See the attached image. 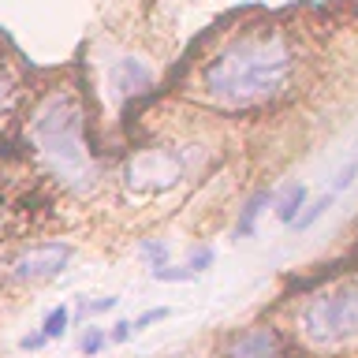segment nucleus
I'll list each match as a JSON object with an SVG mask.
<instances>
[{
	"instance_id": "1",
	"label": "nucleus",
	"mask_w": 358,
	"mask_h": 358,
	"mask_svg": "<svg viewBox=\"0 0 358 358\" xmlns=\"http://www.w3.org/2000/svg\"><path fill=\"white\" fill-rule=\"evenodd\" d=\"M295 56L276 34H246L235 38L201 67V90L228 108H250L273 101L287 86Z\"/></svg>"
},
{
	"instance_id": "2",
	"label": "nucleus",
	"mask_w": 358,
	"mask_h": 358,
	"mask_svg": "<svg viewBox=\"0 0 358 358\" xmlns=\"http://www.w3.org/2000/svg\"><path fill=\"white\" fill-rule=\"evenodd\" d=\"M30 138L60 183L75 190L94 183V161L86 150V116L71 94H52L34 108Z\"/></svg>"
},
{
	"instance_id": "3",
	"label": "nucleus",
	"mask_w": 358,
	"mask_h": 358,
	"mask_svg": "<svg viewBox=\"0 0 358 358\" xmlns=\"http://www.w3.org/2000/svg\"><path fill=\"white\" fill-rule=\"evenodd\" d=\"M299 329L317 347H340L358 336V280L321 287L306 299L299 313Z\"/></svg>"
},
{
	"instance_id": "4",
	"label": "nucleus",
	"mask_w": 358,
	"mask_h": 358,
	"mask_svg": "<svg viewBox=\"0 0 358 358\" xmlns=\"http://www.w3.org/2000/svg\"><path fill=\"white\" fill-rule=\"evenodd\" d=\"M67 262H71V246L67 243H38V246H27L19 250L15 257L8 262V280L11 284H45V280L60 276Z\"/></svg>"
},
{
	"instance_id": "5",
	"label": "nucleus",
	"mask_w": 358,
	"mask_h": 358,
	"mask_svg": "<svg viewBox=\"0 0 358 358\" xmlns=\"http://www.w3.org/2000/svg\"><path fill=\"white\" fill-rule=\"evenodd\" d=\"M127 187L142 190V194H161V190H172L179 179H183V161L168 150H150L138 153L127 164Z\"/></svg>"
},
{
	"instance_id": "6",
	"label": "nucleus",
	"mask_w": 358,
	"mask_h": 358,
	"mask_svg": "<svg viewBox=\"0 0 358 358\" xmlns=\"http://www.w3.org/2000/svg\"><path fill=\"white\" fill-rule=\"evenodd\" d=\"M231 358H284V340L276 329H250L231 343Z\"/></svg>"
},
{
	"instance_id": "7",
	"label": "nucleus",
	"mask_w": 358,
	"mask_h": 358,
	"mask_svg": "<svg viewBox=\"0 0 358 358\" xmlns=\"http://www.w3.org/2000/svg\"><path fill=\"white\" fill-rule=\"evenodd\" d=\"M112 86H116V94L127 101V97L153 86V67L142 64L138 56H127V60H120L116 67H112Z\"/></svg>"
},
{
	"instance_id": "8",
	"label": "nucleus",
	"mask_w": 358,
	"mask_h": 358,
	"mask_svg": "<svg viewBox=\"0 0 358 358\" xmlns=\"http://www.w3.org/2000/svg\"><path fill=\"white\" fill-rule=\"evenodd\" d=\"M273 201H276V194L268 187H262L257 194L246 198V206L239 209V220H235V235H239V239H250V235L257 231V217H262L265 206H273Z\"/></svg>"
},
{
	"instance_id": "9",
	"label": "nucleus",
	"mask_w": 358,
	"mask_h": 358,
	"mask_svg": "<svg viewBox=\"0 0 358 358\" xmlns=\"http://www.w3.org/2000/svg\"><path fill=\"white\" fill-rule=\"evenodd\" d=\"M306 194H310L306 183H287L284 194L276 198V220L291 228V224H295V217H299L302 209H306Z\"/></svg>"
},
{
	"instance_id": "10",
	"label": "nucleus",
	"mask_w": 358,
	"mask_h": 358,
	"mask_svg": "<svg viewBox=\"0 0 358 358\" xmlns=\"http://www.w3.org/2000/svg\"><path fill=\"white\" fill-rule=\"evenodd\" d=\"M67 324H71V306L67 302H60V306H52L49 313H45V321H41V336L45 340H64L67 336Z\"/></svg>"
},
{
	"instance_id": "11",
	"label": "nucleus",
	"mask_w": 358,
	"mask_h": 358,
	"mask_svg": "<svg viewBox=\"0 0 358 358\" xmlns=\"http://www.w3.org/2000/svg\"><path fill=\"white\" fill-rule=\"evenodd\" d=\"M332 201H336V194H332V190H329V194H321L317 201H310V206H306V209H302L299 217H295V224H291V228H295V231H310L313 224H317V220L324 217V213L332 209Z\"/></svg>"
},
{
	"instance_id": "12",
	"label": "nucleus",
	"mask_w": 358,
	"mask_h": 358,
	"mask_svg": "<svg viewBox=\"0 0 358 358\" xmlns=\"http://www.w3.org/2000/svg\"><path fill=\"white\" fill-rule=\"evenodd\" d=\"M138 254L145 257V265H150V268H164L168 257H172V250H168L164 239H142L138 243Z\"/></svg>"
},
{
	"instance_id": "13",
	"label": "nucleus",
	"mask_w": 358,
	"mask_h": 358,
	"mask_svg": "<svg viewBox=\"0 0 358 358\" xmlns=\"http://www.w3.org/2000/svg\"><path fill=\"white\" fill-rule=\"evenodd\" d=\"M150 280H157V284H187V280H198L194 273H190V268L187 265H172V262H168L164 268H150Z\"/></svg>"
},
{
	"instance_id": "14",
	"label": "nucleus",
	"mask_w": 358,
	"mask_h": 358,
	"mask_svg": "<svg viewBox=\"0 0 358 358\" xmlns=\"http://www.w3.org/2000/svg\"><path fill=\"white\" fill-rule=\"evenodd\" d=\"M355 176H358V145H355V153H351V157H347V161H343V168H340V172H336L332 194H343V190L355 183Z\"/></svg>"
},
{
	"instance_id": "15",
	"label": "nucleus",
	"mask_w": 358,
	"mask_h": 358,
	"mask_svg": "<svg viewBox=\"0 0 358 358\" xmlns=\"http://www.w3.org/2000/svg\"><path fill=\"white\" fill-rule=\"evenodd\" d=\"M105 343H108V332L105 329H86L83 340H78V347H83L86 358H97L101 351H105Z\"/></svg>"
},
{
	"instance_id": "16",
	"label": "nucleus",
	"mask_w": 358,
	"mask_h": 358,
	"mask_svg": "<svg viewBox=\"0 0 358 358\" xmlns=\"http://www.w3.org/2000/svg\"><path fill=\"white\" fill-rule=\"evenodd\" d=\"M120 306V295H101V299H94V302H83V310H78V313H83V317H97V313H108V310H116Z\"/></svg>"
},
{
	"instance_id": "17",
	"label": "nucleus",
	"mask_w": 358,
	"mask_h": 358,
	"mask_svg": "<svg viewBox=\"0 0 358 358\" xmlns=\"http://www.w3.org/2000/svg\"><path fill=\"white\" fill-rule=\"evenodd\" d=\"M209 265H213V246H194V250H190V262H187V268H190L194 276H201Z\"/></svg>"
},
{
	"instance_id": "18",
	"label": "nucleus",
	"mask_w": 358,
	"mask_h": 358,
	"mask_svg": "<svg viewBox=\"0 0 358 358\" xmlns=\"http://www.w3.org/2000/svg\"><path fill=\"white\" fill-rule=\"evenodd\" d=\"M168 313H172V310H168V306H157V310H145V313H138V317H134V321H131V329H134V332H138V329H150V324H157V321H164V317H168Z\"/></svg>"
},
{
	"instance_id": "19",
	"label": "nucleus",
	"mask_w": 358,
	"mask_h": 358,
	"mask_svg": "<svg viewBox=\"0 0 358 358\" xmlns=\"http://www.w3.org/2000/svg\"><path fill=\"white\" fill-rule=\"evenodd\" d=\"M131 336H134L131 321H116V324H112V329H108V343H127Z\"/></svg>"
},
{
	"instance_id": "20",
	"label": "nucleus",
	"mask_w": 358,
	"mask_h": 358,
	"mask_svg": "<svg viewBox=\"0 0 358 358\" xmlns=\"http://www.w3.org/2000/svg\"><path fill=\"white\" fill-rule=\"evenodd\" d=\"M45 343H49V340L41 336V329H38V332H27V336L19 340V347H22V351H41Z\"/></svg>"
},
{
	"instance_id": "21",
	"label": "nucleus",
	"mask_w": 358,
	"mask_h": 358,
	"mask_svg": "<svg viewBox=\"0 0 358 358\" xmlns=\"http://www.w3.org/2000/svg\"><path fill=\"white\" fill-rule=\"evenodd\" d=\"M4 213H8V209H4V201H0V231H4Z\"/></svg>"
}]
</instances>
